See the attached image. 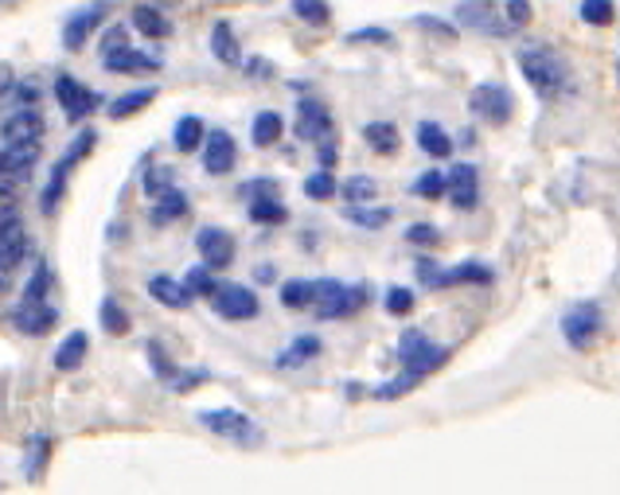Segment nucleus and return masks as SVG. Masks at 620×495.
<instances>
[{
	"label": "nucleus",
	"mask_w": 620,
	"mask_h": 495,
	"mask_svg": "<svg viewBox=\"0 0 620 495\" xmlns=\"http://www.w3.org/2000/svg\"><path fill=\"white\" fill-rule=\"evenodd\" d=\"M503 16H508L511 28H527L531 24V0H508V4H503Z\"/></svg>",
	"instance_id": "603ef678"
},
{
	"label": "nucleus",
	"mask_w": 620,
	"mask_h": 495,
	"mask_svg": "<svg viewBox=\"0 0 620 495\" xmlns=\"http://www.w3.org/2000/svg\"><path fill=\"white\" fill-rule=\"evenodd\" d=\"M55 102L63 106L67 121H82V118H90L98 106H102V98H98L90 86L78 82L75 75H59V78H55Z\"/></svg>",
	"instance_id": "1a4fd4ad"
},
{
	"label": "nucleus",
	"mask_w": 620,
	"mask_h": 495,
	"mask_svg": "<svg viewBox=\"0 0 620 495\" xmlns=\"http://www.w3.org/2000/svg\"><path fill=\"white\" fill-rule=\"evenodd\" d=\"M363 141H367L370 153H379V156H395L398 145H402L398 125H390V121H370V125H363Z\"/></svg>",
	"instance_id": "cd10ccee"
},
{
	"label": "nucleus",
	"mask_w": 620,
	"mask_h": 495,
	"mask_svg": "<svg viewBox=\"0 0 620 495\" xmlns=\"http://www.w3.org/2000/svg\"><path fill=\"white\" fill-rule=\"evenodd\" d=\"M207 383V371H176V378L168 386H173L176 394H188V391H196V386H203Z\"/></svg>",
	"instance_id": "864d4df0"
},
{
	"label": "nucleus",
	"mask_w": 620,
	"mask_h": 495,
	"mask_svg": "<svg viewBox=\"0 0 620 495\" xmlns=\"http://www.w3.org/2000/svg\"><path fill=\"white\" fill-rule=\"evenodd\" d=\"M196 250L211 270H226L234 262V234L223 231V227H203L196 234Z\"/></svg>",
	"instance_id": "f3484780"
},
{
	"label": "nucleus",
	"mask_w": 620,
	"mask_h": 495,
	"mask_svg": "<svg viewBox=\"0 0 620 495\" xmlns=\"http://www.w3.org/2000/svg\"><path fill=\"white\" fill-rule=\"evenodd\" d=\"M125 43H130V32H125V24H110L102 32V55L118 52V47H125Z\"/></svg>",
	"instance_id": "5fc2aeb1"
},
{
	"label": "nucleus",
	"mask_w": 620,
	"mask_h": 495,
	"mask_svg": "<svg viewBox=\"0 0 620 495\" xmlns=\"http://www.w3.org/2000/svg\"><path fill=\"white\" fill-rule=\"evenodd\" d=\"M75 164H78V161H75L70 153L59 156V164H55L52 179H47L44 196H40V215H47V219H52V215L59 211L63 196H67V179H70V172H75Z\"/></svg>",
	"instance_id": "412c9836"
},
{
	"label": "nucleus",
	"mask_w": 620,
	"mask_h": 495,
	"mask_svg": "<svg viewBox=\"0 0 620 495\" xmlns=\"http://www.w3.org/2000/svg\"><path fill=\"white\" fill-rule=\"evenodd\" d=\"M281 305L285 308H312L317 305V282H285Z\"/></svg>",
	"instance_id": "c9c22d12"
},
{
	"label": "nucleus",
	"mask_w": 620,
	"mask_h": 495,
	"mask_svg": "<svg viewBox=\"0 0 620 495\" xmlns=\"http://www.w3.org/2000/svg\"><path fill=\"white\" fill-rule=\"evenodd\" d=\"M577 16L586 20L589 28H609L612 16H617V9H612V0H582Z\"/></svg>",
	"instance_id": "37998d69"
},
{
	"label": "nucleus",
	"mask_w": 620,
	"mask_h": 495,
	"mask_svg": "<svg viewBox=\"0 0 620 495\" xmlns=\"http://www.w3.org/2000/svg\"><path fill=\"white\" fill-rule=\"evenodd\" d=\"M617 82H620V59H617Z\"/></svg>",
	"instance_id": "0e129e2a"
},
{
	"label": "nucleus",
	"mask_w": 620,
	"mask_h": 495,
	"mask_svg": "<svg viewBox=\"0 0 620 495\" xmlns=\"http://www.w3.org/2000/svg\"><path fill=\"white\" fill-rule=\"evenodd\" d=\"M274 277H277L274 265H258V270H254V282H262V285H269Z\"/></svg>",
	"instance_id": "680f3d73"
},
{
	"label": "nucleus",
	"mask_w": 620,
	"mask_h": 495,
	"mask_svg": "<svg viewBox=\"0 0 620 495\" xmlns=\"http://www.w3.org/2000/svg\"><path fill=\"white\" fill-rule=\"evenodd\" d=\"M449 351L438 348V343H430V336L418 332V328H406L402 336H398V363H402V371H413V375H430V371L445 367Z\"/></svg>",
	"instance_id": "20e7f679"
},
{
	"label": "nucleus",
	"mask_w": 620,
	"mask_h": 495,
	"mask_svg": "<svg viewBox=\"0 0 620 495\" xmlns=\"http://www.w3.org/2000/svg\"><path fill=\"white\" fill-rule=\"evenodd\" d=\"M285 219H289V207L277 196L251 199V222H258V227H281Z\"/></svg>",
	"instance_id": "72a5a7b5"
},
{
	"label": "nucleus",
	"mask_w": 620,
	"mask_h": 495,
	"mask_svg": "<svg viewBox=\"0 0 620 495\" xmlns=\"http://www.w3.org/2000/svg\"><path fill=\"white\" fill-rule=\"evenodd\" d=\"M148 4H156V9H173V4H180V0H148Z\"/></svg>",
	"instance_id": "e2e57ef3"
},
{
	"label": "nucleus",
	"mask_w": 620,
	"mask_h": 495,
	"mask_svg": "<svg viewBox=\"0 0 620 495\" xmlns=\"http://www.w3.org/2000/svg\"><path fill=\"white\" fill-rule=\"evenodd\" d=\"M9 102H20V106H35L40 102V86L32 82V78H27V82H20L16 90H12V98Z\"/></svg>",
	"instance_id": "052dcab7"
},
{
	"label": "nucleus",
	"mask_w": 620,
	"mask_h": 495,
	"mask_svg": "<svg viewBox=\"0 0 620 495\" xmlns=\"http://www.w3.org/2000/svg\"><path fill=\"white\" fill-rule=\"evenodd\" d=\"M52 453H55V437H47V433L27 437V441H24V472H27V480L44 476L47 461H52Z\"/></svg>",
	"instance_id": "b1692460"
},
{
	"label": "nucleus",
	"mask_w": 620,
	"mask_h": 495,
	"mask_svg": "<svg viewBox=\"0 0 620 495\" xmlns=\"http://www.w3.org/2000/svg\"><path fill=\"white\" fill-rule=\"evenodd\" d=\"M336 176H332V172L328 168H320V172H312L309 179H305V196L309 199H317V204H324V199H332L336 196Z\"/></svg>",
	"instance_id": "c03bdc74"
},
{
	"label": "nucleus",
	"mask_w": 620,
	"mask_h": 495,
	"mask_svg": "<svg viewBox=\"0 0 620 495\" xmlns=\"http://www.w3.org/2000/svg\"><path fill=\"white\" fill-rule=\"evenodd\" d=\"M207 141V125L203 118H196V113H184L180 121H176V133H173V145L180 148V153H196L199 145Z\"/></svg>",
	"instance_id": "2f4dec72"
},
{
	"label": "nucleus",
	"mask_w": 620,
	"mask_h": 495,
	"mask_svg": "<svg viewBox=\"0 0 620 495\" xmlns=\"http://www.w3.org/2000/svg\"><path fill=\"white\" fill-rule=\"evenodd\" d=\"M168 188H173V168H156V164H148V172H145V196L156 199V196H164Z\"/></svg>",
	"instance_id": "09e8293b"
},
{
	"label": "nucleus",
	"mask_w": 620,
	"mask_h": 495,
	"mask_svg": "<svg viewBox=\"0 0 620 495\" xmlns=\"http://www.w3.org/2000/svg\"><path fill=\"white\" fill-rule=\"evenodd\" d=\"M422 383V375H413V371H402V375H395L390 383L375 386V398L379 402H395V398H406V394L413 391V386Z\"/></svg>",
	"instance_id": "58836bf2"
},
{
	"label": "nucleus",
	"mask_w": 620,
	"mask_h": 495,
	"mask_svg": "<svg viewBox=\"0 0 620 495\" xmlns=\"http://www.w3.org/2000/svg\"><path fill=\"white\" fill-rule=\"evenodd\" d=\"M4 145H24V141H40L44 138V118L35 113V106H20L16 113L4 118V129H0Z\"/></svg>",
	"instance_id": "a211bd4d"
},
{
	"label": "nucleus",
	"mask_w": 620,
	"mask_h": 495,
	"mask_svg": "<svg viewBox=\"0 0 620 495\" xmlns=\"http://www.w3.org/2000/svg\"><path fill=\"white\" fill-rule=\"evenodd\" d=\"M294 16L309 28H324L332 20V9H328V0H294Z\"/></svg>",
	"instance_id": "ea45409f"
},
{
	"label": "nucleus",
	"mask_w": 620,
	"mask_h": 495,
	"mask_svg": "<svg viewBox=\"0 0 620 495\" xmlns=\"http://www.w3.org/2000/svg\"><path fill=\"white\" fill-rule=\"evenodd\" d=\"M317 161H320V168H336L340 164V141H336V133L332 138H324V141H317Z\"/></svg>",
	"instance_id": "3c124183"
},
{
	"label": "nucleus",
	"mask_w": 620,
	"mask_h": 495,
	"mask_svg": "<svg viewBox=\"0 0 620 495\" xmlns=\"http://www.w3.org/2000/svg\"><path fill=\"white\" fill-rule=\"evenodd\" d=\"M98 317H102V332H110V336H125V332H130V317H125V308H121L113 297L102 300Z\"/></svg>",
	"instance_id": "4c0bfd02"
},
{
	"label": "nucleus",
	"mask_w": 620,
	"mask_h": 495,
	"mask_svg": "<svg viewBox=\"0 0 620 495\" xmlns=\"http://www.w3.org/2000/svg\"><path fill=\"white\" fill-rule=\"evenodd\" d=\"M156 102V86H137V90H130V95L113 98L110 106H106V113H110L113 121H125L133 118V113H141L145 106Z\"/></svg>",
	"instance_id": "bb28decb"
},
{
	"label": "nucleus",
	"mask_w": 620,
	"mask_h": 495,
	"mask_svg": "<svg viewBox=\"0 0 620 495\" xmlns=\"http://www.w3.org/2000/svg\"><path fill=\"white\" fill-rule=\"evenodd\" d=\"M35 164H40V141L4 145V156H0V188H4V196H16V188H24Z\"/></svg>",
	"instance_id": "0eeeda50"
},
{
	"label": "nucleus",
	"mask_w": 620,
	"mask_h": 495,
	"mask_svg": "<svg viewBox=\"0 0 620 495\" xmlns=\"http://www.w3.org/2000/svg\"><path fill=\"white\" fill-rule=\"evenodd\" d=\"M383 305H387L390 317H406V312L413 308V293L402 289V285H395V289H390L387 297H383Z\"/></svg>",
	"instance_id": "8fccbe9b"
},
{
	"label": "nucleus",
	"mask_w": 620,
	"mask_h": 495,
	"mask_svg": "<svg viewBox=\"0 0 620 495\" xmlns=\"http://www.w3.org/2000/svg\"><path fill=\"white\" fill-rule=\"evenodd\" d=\"M0 242H4V257H0V270H4V277L16 270L20 262L27 257V250H32V239H27L24 227H12V231H0Z\"/></svg>",
	"instance_id": "c85d7f7f"
},
{
	"label": "nucleus",
	"mask_w": 620,
	"mask_h": 495,
	"mask_svg": "<svg viewBox=\"0 0 620 495\" xmlns=\"http://www.w3.org/2000/svg\"><path fill=\"white\" fill-rule=\"evenodd\" d=\"M52 285H55L52 262H47V257H40V262H35V270H32V277H27V285H24V300H47Z\"/></svg>",
	"instance_id": "f704fd0d"
},
{
	"label": "nucleus",
	"mask_w": 620,
	"mask_h": 495,
	"mask_svg": "<svg viewBox=\"0 0 620 495\" xmlns=\"http://www.w3.org/2000/svg\"><path fill=\"white\" fill-rule=\"evenodd\" d=\"M148 297L160 300L164 308H191L196 289L188 285V277H184V282H176V277H168V274H153V277H148Z\"/></svg>",
	"instance_id": "aec40b11"
},
{
	"label": "nucleus",
	"mask_w": 620,
	"mask_h": 495,
	"mask_svg": "<svg viewBox=\"0 0 620 495\" xmlns=\"http://www.w3.org/2000/svg\"><path fill=\"white\" fill-rule=\"evenodd\" d=\"M211 55H215L223 67H242V47H239V35L226 20H215L211 24Z\"/></svg>",
	"instance_id": "5701e85b"
},
{
	"label": "nucleus",
	"mask_w": 620,
	"mask_h": 495,
	"mask_svg": "<svg viewBox=\"0 0 620 495\" xmlns=\"http://www.w3.org/2000/svg\"><path fill=\"white\" fill-rule=\"evenodd\" d=\"M184 215H188V196H184L176 184L164 191V196L153 199V222H156V227H168V222L184 219Z\"/></svg>",
	"instance_id": "7c9ffc66"
},
{
	"label": "nucleus",
	"mask_w": 620,
	"mask_h": 495,
	"mask_svg": "<svg viewBox=\"0 0 620 495\" xmlns=\"http://www.w3.org/2000/svg\"><path fill=\"white\" fill-rule=\"evenodd\" d=\"M317 355H320V340H317V336H297L289 348L277 351L274 363L281 371H294V367H305V363H309V359H317Z\"/></svg>",
	"instance_id": "c756f323"
},
{
	"label": "nucleus",
	"mask_w": 620,
	"mask_h": 495,
	"mask_svg": "<svg viewBox=\"0 0 620 495\" xmlns=\"http://www.w3.org/2000/svg\"><path fill=\"white\" fill-rule=\"evenodd\" d=\"M106 70H113V75H153V70H160V59L148 52H137L133 43H125V47H118V52L102 55Z\"/></svg>",
	"instance_id": "6ab92c4d"
},
{
	"label": "nucleus",
	"mask_w": 620,
	"mask_h": 495,
	"mask_svg": "<svg viewBox=\"0 0 620 495\" xmlns=\"http://www.w3.org/2000/svg\"><path fill=\"white\" fill-rule=\"evenodd\" d=\"M294 133L301 141H309V145H317V141H324V138L336 133V121H332V113H328L324 102H317V98H301V102H297Z\"/></svg>",
	"instance_id": "4468645a"
},
{
	"label": "nucleus",
	"mask_w": 620,
	"mask_h": 495,
	"mask_svg": "<svg viewBox=\"0 0 620 495\" xmlns=\"http://www.w3.org/2000/svg\"><path fill=\"white\" fill-rule=\"evenodd\" d=\"M375 191H379V184H375L370 176H352V179L340 184V196H344L347 204H370Z\"/></svg>",
	"instance_id": "a19ab883"
},
{
	"label": "nucleus",
	"mask_w": 620,
	"mask_h": 495,
	"mask_svg": "<svg viewBox=\"0 0 620 495\" xmlns=\"http://www.w3.org/2000/svg\"><path fill=\"white\" fill-rule=\"evenodd\" d=\"M199 426H207L219 437H231V441H239V444H254L262 437V429L242 410H203L199 414Z\"/></svg>",
	"instance_id": "f8f14e48"
},
{
	"label": "nucleus",
	"mask_w": 620,
	"mask_h": 495,
	"mask_svg": "<svg viewBox=\"0 0 620 495\" xmlns=\"http://www.w3.org/2000/svg\"><path fill=\"white\" fill-rule=\"evenodd\" d=\"M413 24L422 28V32L445 35V40H453V35H457V28L449 24V20H441V16H413Z\"/></svg>",
	"instance_id": "6e6d98bb"
},
{
	"label": "nucleus",
	"mask_w": 620,
	"mask_h": 495,
	"mask_svg": "<svg viewBox=\"0 0 620 495\" xmlns=\"http://www.w3.org/2000/svg\"><path fill=\"white\" fill-rule=\"evenodd\" d=\"M605 324V312L597 300H577L574 308H566V317H562V336L574 351H586L589 343L601 336Z\"/></svg>",
	"instance_id": "423d86ee"
},
{
	"label": "nucleus",
	"mask_w": 620,
	"mask_h": 495,
	"mask_svg": "<svg viewBox=\"0 0 620 495\" xmlns=\"http://www.w3.org/2000/svg\"><path fill=\"white\" fill-rule=\"evenodd\" d=\"M277 191V179H246L239 188V196H246V199H262V196H274Z\"/></svg>",
	"instance_id": "13d9d810"
},
{
	"label": "nucleus",
	"mask_w": 620,
	"mask_h": 495,
	"mask_svg": "<svg viewBox=\"0 0 620 495\" xmlns=\"http://www.w3.org/2000/svg\"><path fill=\"white\" fill-rule=\"evenodd\" d=\"M468 110H473L484 125H508L511 113H516V98H511V90L500 82H476L473 95H468Z\"/></svg>",
	"instance_id": "39448f33"
},
{
	"label": "nucleus",
	"mask_w": 620,
	"mask_h": 495,
	"mask_svg": "<svg viewBox=\"0 0 620 495\" xmlns=\"http://www.w3.org/2000/svg\"><path fill=\"white\" fill-rule=\"evenodd\" d=\"M519 70L531 82V90L539 98H558L569 90V67L554 47H543V43H531V47H519L516 55Z\"/></svg>",
	"instance_id": "f257e3e1"
},
{
	"label": "nucleus",
	"mask_w": 620,
	"mask_h": 495,
	"mask_svg": "<svg viewBox=\"0 0 620 495\" xmlns=\"http://www.w3.org/2000/svg\"><path fill=\"white\" fill-rule=\"evenodd\" d=\"M418 148H422L425 156H433V161H449V156H453V138H449L438 121H422V125H418Z\"/></svg>",
	"instance_id": "a878e982"
},
{
	"label": "nucleus",
	"mask_w": 620,
	"mask_h": 495,
	"mask_svg": "<svg viewBox=\"0 0 620 495\" xmlns=\"http://www.w3.org/2000/svg\"><path fill=\"white\" fill-rule=\"evenodd\" d=\"M347 43H375V47H395V35L387 32V28H355V32L344 35Z\"/></svg>",
	"instance_id": "de8ad7c7"
},
{
	"label": "nucleus",
	"mask_w": 620,
	"mask_h": 495,
	"mask_svg": "<svg viewBox=\"0 0 620 495\" xmlns=\"http://www.w3.org/2000/svg\"><path fill=\"white\" fill-rule=\"evenodd\" d=\"M347 219H352L355 227L379 231V227H387V222L395 219V211H390V207H347Z\"/></svg>",
	"instance_id": "79ce46f5"
},
{
	"label": "nucleus",
	"mask_w": 620,
	"mask_h": 495,
	"mask_svg": "<svg viewBox=\"0 0 620 495\" xmlns=\"http://www.w3.org/2000/svg\"><path fill=\"white\" fill-rule=\"evenodd\" d=\"M133 28L148 40H168L173 35V20L164 16V9H156V4H137L133 9Z\"/></svg>",
	"instance_id": "393cba45"
},
{
	"label": "nucleus",
	"mask_w": 620,
	"mask_h": 495,
	"mask_svg": "<svg viewBox=\"0 0 620 495\" xmlns=\"http://www.w3.org/2000/svg\"><path fill=\"white\" fill-rule=\"evenodd\" d=\"M110 16V0H90L82 9H75L67 20H63V47L67 52H82L87 40L98 32V24Z\"/></svg>",
	"instance_id": "6e6552de"
},
{
	"label": "nucleus",
	"mask_w": 620,
	"mask_h": 495,
	"mask_svg": "<svg viewBox=\"0 0 620 495\" xmlns=\"http://www.w3.org/2000/svg\"><path fill=\"white\" fill-rule=\"evenodd\" d=\"M281 129H285L281 113H277V110H262L258 118L251 121V141L258 148H269V145H277V141H281Z\"/></svg>",
	"instance_id": "473e14b6"
},
{
	"label": "nucleus",
	"mask_w": 620,
	"mask_h": 495,
	"mask_svg": "<svg viewBox=\"0 0 620 495\" xmlns=\"http://www.w3.org/2000/svg\"><path fill=\"white\" fill-rule=\"evenodd\" d=\"M413 274L418 282L430 285V289H453V285H491L496 274H491V265L484 262H461V265H438L433 257H418L413 265Z\"/></svg>",
	"instance_id": "7ed1b4c3"
},
{
	"label": "nucleus",
	"mask_w": 620,
	"mask_h": 495,
	"mask_svg": "<svg viewBox=\"0 0 620 495\" xmlns=\"http://www.w3.org/2000/svg\"><path fill=\"white\" fill-rule=\"evenodd\" d=\"M239 161V145L226 129H207V141H203V168L211 176H226Z\"/></svg>",
	"instance_id": "dca6fc26"
},
{
	"label": "nucleus",
	"mask_w": 620,
	"mask_h": 495,
	"mask_svg": "<svg viewBox=\"0 0 620 495\" xmlns=\"http://www.w3.org/2000/svg\"><path fill=\"white\" fill-rule=\"evenodd\" d=\"M453 20H457L461 28H473V32H484V35L516 32L508 20L496 16V0H461L457 9H453Z\"/></svg>",
	"instance_id": "9d476101"
},
{
	"label": "nucleus",
	"mask_w": 620,
	"mask_h": 495,
	"mask_svg": "<svg viewBox=\"0 0 620 495\" xmlns=\"http://www.w3.org/2000/svg\"><path fill=\"white\" fill-rule=\"evenodd\" d=\"M413 196L418 199H441L449 191V172H422V176L413 179Z\"/></svg>",
	"instance_id": "e433bc0d"
},
{
	"label": "nucleus",
	"mask_w": 620,
	"mask_h": 495,
	"mask_svg": "<svg viewBox=\"0 0 620 495\" xmlns=\"http://www.w3.org/2000/svg\"><path fill=\"white\" fill-rule=\"evenodd\" d=\"M12 328L24 336H47L55 324H59V308L47 305V300H24L20 297V305L9 312Z\"/></svg>",
	"instance_id": "ddd939ff"
},
{
	"label": "nucleus",
	"mask_w": 620,
	"mask_h": 495,
	"mask_svg": "<svg viewBox=\"0 0 620 495\" xmlns=\"http://www.w3.org/2000/svg\"><path fill=\"white\" fill-rule=\"evenodd\" d=\"M449 199H453L457 211H473L480 204V172H476V164L457 161L449 168Z\"/></svg>",
	"instance_id": "2eb2a0df"
},
{
	"label": "nucleus",
	"mask_w": 620,
	"mask_h": 495,
	"mask_svg": "<svg viewBox=\"0 0 620 495\" xmlns=\"http://www.w3.org/2000/svg\"><path fill=\"white\" fill-rule=\"evenodd\" d=\"M370 285L359 282V285H344V282H332V277H324V282H317V317L320 320H344V317H355L359 308L370 305Z\"/></svg>",
	"instance_id": "f03ea898"
},
{
	"label": "nucleus",
	"mask_w": 620,
	"mask_h": 495,
	"mask_svg": "<svg viewBox=\"0 0 620 495\" xmlns=\"http://www.w3.org/2000/svg\"><path fill=\"white\" fill-rule=\"evenodd\" d=\"M145 355H148V363H153L156 378H160L164 386L173 383V378H176V367H173V359L164 355V348H160V343H156V340H153V343H145Z\"/></svg>",
	"instance_id": "49530a36"
},
{
	"label": "nucleus",
	"mask_w": 620,
	"mask_h": 495,
	"mask_svg": "<svg viewBox=\"0 0 620 495\" xmlns=\"http://www.w3.org/2000/svg\"><path fill=\"white\" fill-rule=\"evenodd\" d=\"M87 351H90V336L82 332V328L67 332L59 340V348H55V355H52L55 371H78L82 363H87Z\"/></svg>",
	"instance_id": "4be33fe9"
},
{
	"label": "nucleus",
	"mask_w": 620,
	"mask_h": 495,
	"mask_svg": "<svg viewBox=\"0 0 620 495\" xmlns=\"http://www.w3.org/2000/svg\"><path fill=\"white\" fill-rule=\"evenodd\" d=\"M242 70H246V75H251L254 82H266V78H274V63L262 59V55H254V59L242 63Z\"/></svg>",
	"instance_id": "bf43d9fd"
},
{
	"label": "nucleus",
	"mask_w": 620,
	"mask_h": 495,
	"mask_svg": "<svg viewBox=\"0 0 620 495\" xmlns=\"http://www.w3.org/2000/svg\"><path fill=\"white\" fill-rule=\"evenodd\" d=\"M211 305L223 320H254L262 312V300L251 285H219Z\"/></svg>",
	"instance_id": "9b49d317"
},
{
	"label": "nucleus",
	"mask_w": 620,
	"mask_h": 495,
	"mask_svg": "<svg viewBox=\"0 0 620 495\" xmlns=\"http://www.w3.org/2000/svg\"><path fill=\"white\" fill-rule=\"evenodd\" d=\"M188 285L191 289H196V297H215L219 293V282H215V270H211V265H196V270H188Z\"/></svg>",
	"instance_id": "a18cd8bd"
},
{
	"label": "nucleus",
	"mask_w": 620,
	"mask_h": 495,
	"mask_svg": "<svg viewBox=\"0 0 620 495\" xmlns=\"http://www.w3.org/2000/svg\"><path fill=\"white\" fill-rule=\"evenodd\" d=\"M406 242H410V246H433V242H438V231H433L430 222H413L410 231H406Z\"/></svg>",
	"instance_id": "4d7b16f0"
}]
</instances>
